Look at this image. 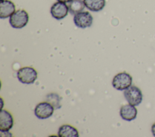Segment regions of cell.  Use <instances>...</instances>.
Segmentation results:
<instances>
[{"mask_svg": "<svg viewBox=\"0 0 155 137\" xmlns=\"http://www.w3.org/2000/svg\"><path fill=\"white\" fill-rule=\"evenodd\" d=\"M68 3L69 12L74 15L82 11L85 7L82 0H72Z\"/></svg>", "mask_w": 155, "mask_h": 137, "instance_id": "13", "label": "cell"}, {"mask_svg": "<svg viewBox=\"0 0 155 137\" xmlns=\"http://www.w3.org/2000/svg\"><path fill=\"white\" fill-rule=\"evenodd\" d=\"M69 11L68 6L62 2L58 1L53 4L50 9V13L53 18L57 20L64 18Z\"/></svg>", "mask_w": 155, "mask_h": 137, "instance_id": "7", "label": "cell"}, {"mask_svg": "<svg viewBox=\"0 0 155 137\" xmlns=\"http://www.w3.org/2000/svg\"><path fill=\"white\" fill-rule=\"evenodd\" d=\"M85 6L90 11H99L105 5V0H83Z\"/></svg>", "mask_w": 155, "mask_h": 137, "instance_id": "12", "label": "cell"}, {"mask_svg": "<svg viewBox=\"0 0 155 137\" xmlns=\"http://www.w3.org/2000/svg\"><path fill=\"white\" fill-rule=\"evenodd\" d=\"M54 107L49 102H41L35 108V115L41 119H44L51 116L54 112Z\"/></svg>", "mask_w": 155, "mask_h": 137, "instance_id": "5", "label": "cell"}, {"mask_svg": "<svg viewBox=\"0 0 155 137\" xmlns=\"http://www.w3.org/2000/svg\"><path fill=\"white\" fill-rule=\"evenodd\" d=\"M93 18L88 11H81L74 14L73 21L76 27L80 28L90 27L93 23Z\"/></svg>", "mask_w": 155, "mask_h": 137, "instance_id": "6", "label": "cell"}, {"mask_svg": "<svg viewBox=\"0 0 155 137\" xmlns=\"http://www.w3.org/2000/svg\"><path fill=\"white\" fill-rule=\"evenodd\" d=\"M29 16L27 12L22 9L16 11L9 19L10 25L16 29H20L24 27L28 23Z\"/></svg>", "mask_w": 155, "mask_h": 137, "instance_id": "1", "label": "cell"}, {"mask_svg": "<svg viewBox=\"0 0 155 137\" xmlns=\"http://www.w3.org/2000/svg\"><path fill=\"white\" fill-rule=\"evenodd\" d=\"M58 135L59 137H78L79 132L74 127L64 124L59 128Z\"/></svg>", "mask_w": 155, "mask_h": 137, "instance_id": "11", "label": "cell"}, {"mask_svg": "<svg viewBox=\"0 0 155 137\" xmlns=\"http://www.w3.org/2000/svg\"><path fill=\"white\" fill-rule=\"evenodd\" d=\"M132 77L125 72L116 74L112 81L113 86L119 91H124L131 86Z\"/></svg>", "mask_w": 155, "mask_h": 137, "instance_id": "3", "label": "cell"}, {"mask_svg": "<svg viewBox=\"0 0 155 137\" xmlns=\"http://www.w3.org/2000/svg\"><path fill=\"white\" fill-rule=\"evenodd\" d=\"M151 132H152L153 135L154 136H155V123L153 124V126L151 127Z\"/></svg>", "mask_w": 155, "mask_h": 137, "instance_id": "14", "label": "cell"}, {"mask_svg": "<svg viewBox=\"0 0 155 137\" xmlns=\"http://www.w3.org/2000/svg\"><path fill=\"white\" fill-rule=\"evenodd\" d=\"M19 81L24 84L33 83L38 77L36 71L32 67L25 66L20 68L17 72Z\"/></svg>", "mask_w": 155, "mask_h": 137, "instance_id": "4", "label": "cell"}, {"mask_svg": "<svg viewBox=\"0 0 155 137\" xmlns=\"http://www.w3.org/2000/svg\"><path fill=\"white\" fill-rule=\"evenodd\" d=\"M124 97L128 103L134 106L139 105L143 99L140 89L136 86H130L124 92Z\"/></svg>", "mask_w": 155, "mask_h": 137, "instance_id": "2", "label": "cell"}, {"mask_svg": "<svg viewBox=\"0 0 155 137\" xmlns=\"http://www.w3.org/2000/svg\"><path fill=\"white\" fill-rule=\"evenodd\" d=\"M13 126V119L11 113L6 110L0 112V130L1 132L9 131Z\"/></svg>", "mask_w": 155, "mask_h": 137, "instance_id": "8", "label": "cell"}, {"mask_svg": "<svg viewBox=\"0 0 155 137\" xmlns=\"http://www.w3.org/2000/svg\"><path fill=\"white\" fill-rule=\"evenodd\" d=\"M15 4L10 0H1L0 18L5 19L10 17L16 11Z\"/></svg>", "mask_w": 155, "mask_h": 137, "instance_id": "9", "label": "cell"}, {"mask_svg": "<svg viewBox=\"0 0 155 137\" xmlns=\"http://www.w3.org/2000/svg\"><path fill=\"white\" fill-rule=\"evenodd\" d=\"M137 110L134 106L129 104L123 105L120 109V115L121 118L126 121L134 120L137 116Z\"/></svg>", "mask_w": 155, "mask_h": 137, "instance_id": "10", "label": "cell"}, {"mask_svg": "<svg viewBox=\"0 0 155 137\" xmlns=\"http://www.w3.org/2000/svg\"><path fill=\"white\" fill-rule=\"evenodd\" d=\"M58 1H59V2H70V1H71L72 0H57Z\"/></svg>", "mask_w": 155, "mask_h": 137, "instance_id": "15", "label": "cell"}]
</instances>
